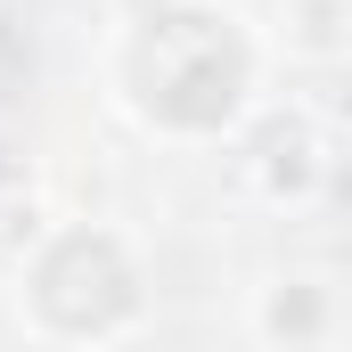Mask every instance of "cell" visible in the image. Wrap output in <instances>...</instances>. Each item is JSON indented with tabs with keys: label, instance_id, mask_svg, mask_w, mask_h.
I'll return each mask as SVG.
<instances>
[{
	"label": "cell",
	"instance_id": "cell-1",
	"mask_svg": "<svg viewBox=\"0 0 352 352\" xmlns=\"http://www.w3.org/2000/svg\"><path fill=\"white\" fill-rule=\"evenodd\" d=\"M115 107L164 140H221L254 107L263 50L230 0H148L107 50Z\"/></svg>",
	"mask_w": 352,
	"mask_h": 352
},
{
	"label": "cell",
	"instance_id": "cell-2",
	"mask_svg": "<svg viewBox=\"0 0 352 352\" xmlns=\"http://www.w3.org/2000/svg\"><path fill=\"white\" fill-rule=\"evenodd\" d=\"M25 320L58 344H98L115 328L140 320V270H131V246L115 230H58L41 238V254L25 263Z\"/></svg>",
	"mask_w": 352,
	"mask_h": 352
}]
</instances>
